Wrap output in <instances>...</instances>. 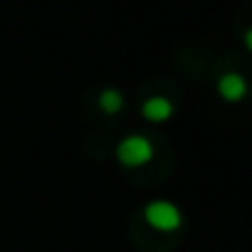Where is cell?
Returning <instances> with one entry per match:
<instances>
[{"instance_id":"cell-1","label":"cell","mask_w":252,"mask_h":252,"mask_svg":"<svg viewBox=\"0 0 252 252\" xmlns=\"http://www.w3.org/2000/svg\"><path fill=\"white\" fill-rule=\"evenodd\" d=\"M155 157V147L142 135H130L118 145V159L125 167H142Z\"/></svg>"},{"instance_id":"cell-6","label":"cell","mask_w":252,"mask_h":252,"mask_svg":"<svg viewBox=\"0 0 252 252\" xmlns=\"http://www.w3.org/2000/svg\"><path fill=\"white\" fill-rule=\"evenodd\" d=\"M245 44H248V49L252 52V30H248V34H245Z\"/></svg>"},{"instance_id":"cell-3","label":"cell","mask_w":252,"mask_h":252,"mask_svg":"<svg viewBox=\"0 0 252 252\" xmlns=\"http://www.w3.org/2000/svg\"><path fill=\"white\" fill-rule=\"evenodd\" d=\"M218 93H220L225 100L235 103V100H240V98L248 93V84H245V79H243L240 74H225V76L218 81Z\"/></svg>"},{"instance_id":"cell-5","label":"cell","mask_w":252,"mask_h":252,"mask_svg":"<svg viewBox=\"0 0 252 252\" xmlns=\"http://www.w3.org/2000/svg\"><path fill=\"white\" fill-rule=\"evenodd\" d=\"M98 105H100V110L103 113H108V115H113V113H118L120 108H123V95L118 93V91H103L100 93V98H98Z\"/></svg>"},{"instance_id":"cell-4","label":"cell","mask_w":252,"mask_h":252,"mask_svg":"<svg viewBox=\"0 0 252 252\" xmlns=\"http://www.w3.org/2000/svg\"><path fill=\"white\" fill-rule=\"evenodd\" d=\"M171 113H174V105L169 103L167 98H162V95L147 98L145 105H142V115L147 120H152V123H164L167 118H171Z\"/></svg>"},{"instance_id":"cell-2","label":"cell","mask_w":252,"mask_h":252,"mask_svg":"<svg viewBox=\"0 0 252 252\" xmlns=\"http://www.w3.org/2000/svg\"><path fill=\"white\" fill-rule=\"evenodd\" d=\"M145 218H147V223L152 225V228H157V230H176L179 225H181V213H179V208L174 206V203H169V201H152L147 208H145Z\"/></svg>"}]
</instances>
